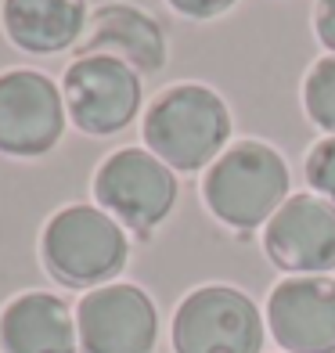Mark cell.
<instances>
[{
	"instance_id": "8992f818",
	"label": "cell",
	"mask_w": 335,
	"mask_h": 353,
	"mask_svg": "<svg viewBox=\"0 0 335 353\" xmlns=\"http://www.w3.org/2000/svg\"><path fill=\"white\" fill-rule=\"evenodd\" d=\"M61 98L83 134H119L141 108V72L108 54H79L61 76Z\"/></svg>"
},
{
	"instance_id": "e0dca14e",
	"label": "cell",
	"mask_w": 335,
	"mask_h": 353,
	"mask_svg": "<svg viewBox=\"0 0 335 353\" xmlns=\"http://www.w3.org/2000/svg\"><path fill=\"white\" fill-rule=\"evenodd\" d=\"M314 33L335 54V0H314Z\"/></svg>"
},
{
	"instance_id": "9c48e42d",
	"label": "cell",
	"mask_w": 335,
	"mask_h": 353,
	"mask_svg": "<svg viewBox=\"0 0 335 353\" xmlns=\"http://www.w3.org/2000/svg\"><path fill=\"white\" fill-rule=\"evenodd\" d=\"M263 252L285 274H332L335 205L321 195H289L263 228Z\"/></svg>"
},
{
	"instance_id": "7a4b0ae2",
	"label": "cell",
	"mask_w": 335,
	"mask_h": 353,
	"mask_svg": "<svg viewBox=\"0 0 335 353\" xmlns=\"http://www.w3.org/2000/svg\"><path fill=\"white\" fill-rule=\"evenodd\" d=\"M292 173L278 148L267 141H238L202 176V202L223 228L252 231L267 228L289 202Z\"/></svg>"
},
{
	"instance_id": "6da1fadb",
	"label": "cell",
	"mask_w": 335,
	"mask_h": 353,
	"mask_svg": "<svg viewBox=\"0 0 335 353\" xmlns=\"http://www.w3.org/2000/svg\"><path fill=\"white\" fill-rule=\"evenodd\" d=\"M231 108L205 83H173L145 112V144L170 170L195 173L213 166L231 141Z\"/></svg>"
},
{
	"instance_id": "52a82bcc",
	"label": "cell",
	"mask_w": 335,
	"mask_h": 353,
	"mask_svg": "<svg viewBox=\"0 0 335 353\" xmlns=\"http://www.w3.org/2000/svg\"><path fill=\"white\" fill-rule=\"evenodd\" d=\"M79 353H152L159 343V310L137 285L112 281L76 307Z\"/></svg>"
},
{
	"instance_id": "9a60e30c",
	"label": "cell",
	"mask_w": 335,
	"mask_h": 353,
	"mask_svg": "<svg viewBox=\"0 0 335 353\" xmlns=\"http://www.w3.org/2000/svg\"><path fill=\"white\" fill-rule=\"evenodd\" d=\"M303 173H307V184L314 188V195H321L335 205V134L321 137L307 152Z\"/></svg>"
},
{
	"instance_id": "8fae6325",
	"label": "cell",
	"mask_w": 335,
	"mask_h": 353,
	"mask_svg": "<svg viewBox=\"0 0 335 353\" xmlns=\"http://www.w3.org/2000/svg\"><path fill=\"white\" fill-rule=\"evenodd\" d=\"M79 51L119 58L134 72H159L166 65V33L148 11L134 4H101L90 11Z\"/></svg>"
},
{
	"instance_id": "3957f363",
	"label": "cell",
	"mask_w": 335,
	"mask_h": 353,
	"mask_svg": "<svg viewBox=\"0 0 335 353\" xmlns=\"http://www.w3.org/2000/svg\"><path fill=\"white\" fill-rule=\"evenodd\" d=\"M40 260L58 285L90 292L112 285V278L126 267L130 238L101 205H65L43 223Z\"/></svg>"
},
{
	"instance_id": "5bb4252c",
	"label": "cell",
	"mask_w": 335,
	"mask_h": 353,
	"mask_svg": "<svg viewBox=\"0 0 335 353\" xmlns=\"http://www.w3.org/2000/svg\"><path fill=\"white\" fill-rule=\"evenodd\" d=\"M303 112L317 130L335 134V54L317 58L303 79Z\"/></svg>"
},
{
	"instance_id": "4fadbf2b",
	"label": "cell",
	"mask_w": 335,
	"mask_h": 353,
	"mask_svg": "<svg viewBox=\"0 0 335 353\" xmlns=\"http://www.w3.org/2000/svg\"><path fill=\"white\" fill-rule=\"evenodd\" d=\"M87 0H4V33L29 54H58L87 33Z\"/></svg>"
},
{
	"instance_id": "277c9868",
	"label": "cell",
	"mask_w": 335,
	"mask_h": 353,
	"mask_svg": "<svg viewBox=\"0 0 335 353\" xmlns=\"http://www.w3.org/2000/svg\"><path fill=\"white\" fill-rule=\"evenodd\" d=\"M263 335L260 307L234 285L187 292L170 325L173 353H260Z\"/></svg>"
},
{
	"instance_id": "5b68a950",
	"label": "cell",
	"mask_w": 335,
	"mask_h": 353,
	"mask_svg": "<svg viewBox=\"0 0 335 353\" xmlns=\"http://www.w3.org/2000/svg\"><path fill=\"white\" fill-rule=\"evenodd\" d=\"M94 199L112 220L145 238L177 205V173L145 148H119L94 173Z\"/></svg>"
},
{
	"instance_id": "7c38bea8",
	"label": "cell",
	"mask_w": 335,
	"mask_h": 353,
	"mask_svg": "<svg viewBox=\"0 0 335 353\" xmlns=\"http://www.w3.org/2000/svg\"><path fill=\"white\" fill-rule=\"evenodd\" d=\"M76 314L51 292H22L0 310V353H76Z\"/></svg>"
},
{
	"instance_id": "30bf717a",
	"label": "cell",
	"mask_w": 335,
	"mask_h": 353,
	"mask_svg": "<svg viewBox=\"0 0 335 353\" xmlns=\"http://www.w3.org/2000/svg\"><path fill=\"white\" fill-rule=\"evenodd\" d=\"M267 328L285 353H335V278H281L267 299Z\"/></svg>"
},
{
	"instance_id": "ba28073f",
	"label": "cell",
	"mask_w": 335,
	"mask_h": 353,
	"mask_svg": "<svg viewBox=\"0 0 335 353\" xmlns=\"http://www.w3.org/2000/svg\"><path fill=\"white\" fill-rule=\"evenodd\" d=\"M65 130V98L51 76L11 69L0 76V152L11 159L47 155Z\"/></svg>"
},
{
	"instance_id": "2e32d148",
	"label": "cell",
	"mask_w": 335,
	"mask_h": 353,
	"mask_svg": "<svg viewBox=\"0 0 335 353\" xmlns=\"http://www.w3.org/2000/svg\"><path fill=\"white\" fill-rule=\"evenodd\" d=\"M166 4L177 11V14H184V19H216V14H223V11H231L238 0H166Z\"/></svg>"
}]
</instances>
